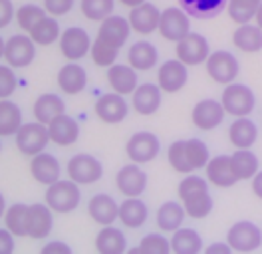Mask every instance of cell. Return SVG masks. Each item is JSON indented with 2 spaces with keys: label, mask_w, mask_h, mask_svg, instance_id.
<instances>
[{
  "label": "cell",
  "mask_w": 262,
  "mask_h": 254,
  "mask_svg": "<svg viewBox=\"0 0 262 254\" xmlns=\"http://www.w3.org/2000/svg\"><path fill=\"white\" fill-rule=\"evenodd\" d=\"M96 250L98 254H125L127 252V238L121 228L103 226L96 237Z\"/></svg>",
  "instance_id": "f1b7e54d"
},
{
  "label": "cell",
  "mask_w": 262,
  "mask_h": 254,
  "mask_svg": "<svg viewBox=\"0 0 262 254\" xmlns=\"http://www.w3.org/2000/svg\"><path fill=\"white\" fill-rule=\"evenodd\" d=\"M181 205L185 208V215L191 219H205L211 215L213 210V197L209 190H199V193H191L185 199H181Z\"/></svg>",
  "instance_id": "e575fe53"
},
{
  "label": "cell",
  "mask_w": 262,
  "mask_h": 254,
  "mask_svg": "<svg viewBox=\"0 0 262 254\" xmlns=\"http://www.w3.org/2000/svg\"><path fill=\"white\" fill-rule=\"evenodd\" d=\"M88 213L92 217V221L101 224V226H112L117 221L119 215V205L115 203L114 197L105 195V193H98L90 199L88 205Z\"/></svg>",
  "instance_id": "44dd1931"
},
{
  "label": "cell",
  "mask_w": 262,
  "mask_h": 254,
  "mask_svg": "<svg viewBox=\"0 0 262 254\" xmlns=\"http://www.w3.org/2000/svg\"><path fill=\"white\" fill-rule=\"evenodd\" d=\"M185 208L177 201H167L159 206L157 215H155V222H157V228L161 232H175L183 226L185 221Z\"/></svg>",
  "instance_id": "f546056e"
},
{
  "label": "cell",
  "mask_w": 262,
  "mask_h": 254,
  "mask_svg": "<svg viewBox=\"0 0 262 254\" xmlns=\"http://www.w3.org/2000/svg\"><path fill=\"white\" fill-rule=\"evenodd\" d=\"M199 190H209V181L199 177V175H187L183 181L179 183V199H185L191 193H199Z\"/></svg>",
  "instance_id": "c3c4849f"
},
{
  "label": "cell",
  "mask_w": 262,
  "mask_h": 254,
  "mask_svg": "<svg viewBox=\"0 0 262 254\" xmlns=\"http://www.w3.org/2000/svg\"><path fill=\"white\" fill-rule=\"evenodd\" d=\"M107 83L114 90V94L125 97L137 90L139 79H137V72L129 64H114L112 68H107Z\"/></svg>",
  "instance_id": "ac0fdd59"
},
{
  "label": "cell",
  "mask_w": 262,
  "mask_h": 254,
  "mask_svg": "<svg viewBox=\"0 0 262 254\" xmlns=\"http://www.w3.org/2000/svg\"><path fill=\"white\" fill-rule=\"evenodd\" d=\"M0 149H2V145H0Z\"/></svg>",
  "instance_id": "6125c7cd"
},
{
  "label": "cell",
  "mask_w": 262,
  "mask_h": 254,
  "mask_svg": "<svg viewBox=\"0 0 262 254\" xmlns=\"http://www.w3.org/2000/svg\"><path fill=\"white\" fill-rule=\"evenodd\" d=\"M221 105L232 117H248L256 108V95L245 83H229L223 90Z\"/></svg>",
  "instance_id": "7a4b0ae2"
},
{
  "label": "cell",
  "mask_w": 262,
  "mask_h": 254,
  "mask_svg": "<svg viewBox=\"0 0 262 254\" xmlns=\"http://www.w3.org/2000/svg\"><path fill=\"white\" fill-rule=\"evenodd\" d=\"M34 58H36V44L30 40L28 34H14L6 40L4 60H6V66H10L12 70L30 66Z\"/></svg>",
  "instance_id": "30bf717a"
},
{
  "label": "cell",
  "mask_w": 262,
  "mask_h": 254,
  "mask_svg": "<svg viewBox=\"0 0 262 254\" xmlns=\"http://www.w3.org/2000/svg\"><path fill=\"white\" fill-rule=\"evenodd\" d=\"M90 54H92V62L96 64V66H99V68H112L115 60H117V56H119V48H115L114 44L105 42L103 38H96L92 42Z\"/></svg>",
  "instance_id": "b9f144b4"
},
{
  "label": "cell",
  "mask_w": 262,
  "mask_h": 254,
  "mask_svg": "<svg viewBox=\"0 0 262 254\" xmlns=\"http://www.w3.org/2000/svg\"><path fill=\"white\" fill-rule=\"evenodd\" d=\"M14 16H16V10L12 0H0V28H6Z\"/></svg>",
  "instance_id": "f907efd6"
},
{
  "label": "cell",
  "mask_w": 262,
  "mask_h": 254,
  "mask_svg": "<svg viewBox=\"0 0 262 254\" xmlns=\"http://www.w3.org/2000/svg\"><path fill=\"white\" fill-rule=\"evenodd\" d=\"M159 151H161V143L157 139V135L151 131L133 133L125 145V153L131 159V163H135V165H143V163L153 161L159 155Z\"/></svg>",
  "instance_id": "52a82bcc"
},
{
  "label": "cell",
  "mask_w": 262,
  "mask_h": 254,
  "mask_svg": "<svg viewBox=\"0 0 262 254\" xmlns=\"http://www.w3.org/2000/svg\"><path fill=\"white\" fill-rule=\"evenodd\" d=\"M94 111L103 123H121L127 113H129V103L125 97L119 94H101L94 103Z\"/></svg>",
  "instance_id": "4fadbf2b"
},
{
  "label": "cell",
  "mask_w": 262,
  "mask_h": 254,
  "mask_svg": "<svg viewBox=\"0 0 262 254\" xmlns=\"http://www.w3.org/2000/svg\"><path fill=\"white\" fill-rule=\"evenodd\" d=\"M175 56L181 64H185L187 68L199 66V64L207 62V58L211 56V46L209 40L203 34L191 32L189 36H185L181 42L175 46Z\"/></svg>",
  "instance_id": "ba28073f"
},
{
  "label": "cell",
  "mask_w": 262,
  "mask_h": 254,
  "mask_svg": "<svg viewBox=\"0 0 262 254\" xmlns=\"http://www.w3.org/2000/svg\"><path fill=\"white\" fill-rule=\"evenodd\" d=\"M22 125L24 121L20 108L10 99H0V137L16 135Z\"/></svg>",
  "instance_id": "d590c367"
},
{
  "label": "cell",
  "mask_w": 262,
  "mask_h": 254,
  "mask_svg": "<svg viewBox=\"0 0 262 254\" xmlns=\"http://www.w3.org/2000/svg\"><path fill=\"white\" fill-rule=\"evenodd\" d=\"M260 4L262 0H229L227 10H229L230 20L243 26V24H250V20H254Z\"/></svg>",
  "instance_id": "ab89813d"
},
{
  "label": "cell",
  "mask_w": 262,
  "mask_h": 254,
  "mask_svg": "<svg viewBox=\"0 0 262 254\" xmlns=\"http://www.w3.org/2000/svg\"><path fill=\"white\" fill-rule=\"evenodd\" d=\"M80 8H82V14L88 20L103 22L105 18H110L114 14L115 0H82Z\"/></svg>",
  "instance_id": "7bdbcfd3"
},
{
  "label": "cell",
  "mask_w": 262,
  "mask_h": 254,
  "mask_svg": "<svg viewBox=\"0 0 262 254\" xmlns=\"http://www.w3.org/2000/svg\"><path fill=\"white\" fill-rule=\"evenodd\" d=\"M54 226V213L46 203L28 205V219H26V235L34 240H42L52 232Z\"/></svg>",
  "instance_id": "2e32d148"
},
{
  "label": "cell",
  "mask_w": 262,
  "mask_h": 254,
  "mask_svg": "<svg viewBox=\"0 0 262 254\" xmlns=\"http://www.w3.org/2000/svg\"><path fill=\"white\" fill-rule=\"evenodd\" d=\"M230 167L236 181H248V179H254V175L258 173L260 163L250 149H238L230 155Z\"/></svg>",
  "instance_id": "1f68e13d"
},
{
  "label": "cell",
  "mask_w": 262,
  "mask_h": 254,
  "mask_svg": "<svg viewBox=\"0 0 262 254\" xmlns=\"http://www.w3.org/2000/svg\"><path fill=\"white\" fill-rule=\"evenodd\" d=\"M115 185L123 197L139 199L143 195V190L147 189V173L135 163L123 165L115 175Z\"/></svg>",
  "instance_id": "7c38bea8"
},
{
  "label": "cell",
  "mask_w": 262,
  "mask_h": 254,
  "mask_svg": "<svg viewBox=\"0 0 262 254\" xmlns=\"http://www.w3.org/2000/svg\"><path fill=\"white\" fill-rule=\"evenodd\" d=\"M30 173H32L34 181L50 187V185L60 181V161H58L56 155L44 151V153L32 157V161H30Z\"/></svg>",
  "instance_id": "ffe728a7"
},
{
  "label": "cell",
  "mask_w": 262,
  "mask_h": 254,
  "mask_svg": "<svg viewBox=\"0 0 262 254\" xmlns=\"http://www.w3.org/2000/svg\"><path fill=\"white\" fill-rule=\"evenodd\" d=\"M179 2L183 10L195 18H213L221 14L229 4V0H179Z\"/></svg>",
  "instance_id": "74e56055"
},
{
  "label": "cell",
  "mask_w": 262,
  "mask_h": 254,
  "mask_svg": "<svg viewBox=\"0 0 262 254\" xmlns=\"http://www.w3.org/2000/svg\"><path fill=\"white\" fill-rule=\"evenodd\" d=\"M139 250L143 254H171V242L161 232H149L141 238Z\"/></svg>",
  "instance_id": "f6af8a7d"
},
{
  "label": "cell",
  "mask_w": 262,
  "mask_h": 254,
  "mask_svg": "<svg viewBox=\"0 0 262 254\" xmlns=\"http://www.w3.org/2000/svg\"><path fill=\"white\" fill-rule=\"evenodd\" d=\"M229 139L236 149H250L258 139V127L248 117H236L229 127Z\"/></svg>",
  "instance_id": "83f0119b"
},
{
  "label": "cell",
  "mask_w": 262,
  "mask_h": 254,
  "mask_svg": "<svg viewBox=\"0 0 262 254\" xmlns=\"http://www.w3.org/2000/svg\"><path fill=\"white\" fill-rule=\"evenodd\" d=\"M207 74L211 76V79H214L216 83L229 86L234 83L236 76L241 74V64L236 60L234 54H230L229 50H216L211 52V56L205 62Z\"/></svg>",
  "instance_id": "8992f818"
},
{
  "label": "cell",
  "mask_w": 262,
  "mask_h": 254,
  "mask_svg": "<svg viewBox=\"0 0 262 254\" xmlns=\"http://www.w3.org/2000/svg\"><path fill=\"white\" fill-rule=\"evenodd\" d=\"M82 201V193L80 187L76 183H72L70 179L68 181H58L54 185H50L44 195V203L48 205V208L52 213H58V215H70L74 213Z\"/></svg>",
  "instance_id": "6da1fadb"
},
{
  "label": "cell",
  "mask_w": 262,
  "mask_h": 254,
  "mask_svg": "<svg viewBox=\"0 0 262 254\" xmlns=\"http://www.w3.org/2000/svg\"><path fill=\"white\" fill-rule=\"evenodd\" d=\"M225 110L221 105V101L216 99H201L199 103H195V108L191 111V119L195 127H199L201 131H213L223 123L225 119Z\"/></svg>",
  "instance_id": "9a60e30c"
},
{
  "label": "cell",
  "mask_w": 262,
  "mask_h": 254,
  "mask_svg": "<svg viewBox=\"0 0 262 254\" xmlns=\"http://www.w3.org/2000/svg\"><path fill=\"white\" fill-rule=\"evenodd\" d=\"M48 133L52 143H56L60 147H70L80 137V125L72 115L62 113L56 119H52V123L48 125Z\"/></svg>",
  "instance_id": "d6986e66"
},
{
  "label": "cell",
  "mask_w": 262,
  "mask_h": 254,
  "mask_svg": "<svg viewBox=\"0 0 262 254\" xmlns=\"http://www.w3.org/2000/svg\"><path fill=\"white\" fill-rule=\"evenodd\" d=\"M167 159H169V165H171L177 173H185V175L193 173L191 167H189V161H187V151H185V141H183V139L169 145Z\"/></svg>",
  "instance_id": "bcb514c9"
},
{
  "label": "cell",
  "mask_w": 262,
  "mask_h": 254,
  "mask_svg": "<svg viewBox=\"0 0 262 254\" xmlns=\"http://www.w3.org/2000/svg\"><path fill=\"white\" fill-rule=\"evenodd\" d=\"M205 254H232V248L227 242H213L205 248Z\"/></svg>",
  "instance_id": "db71d44e"
},
{
  "label": "cell",
  "mask_w": 262,
  "mask_h": 254,
  "mask_svg": "<svg viewBox=\"0 0 262 254\" xmlns=\"http://www.w3.org/2000/svg\"><path fill=\"white\" fill-rule=\"evenodd\" d=\"M40 254H74V250L62 240H52V242L42 246Z\"/></svg>",
  "instance_id": "816d5d0a"
},
{
  "label": "cell",
  "mask_w": 262,
  "mask_h": 254,
  "mask_svg": "<svg viewBox=\"0 0 262 254\" xmlns=\"http://www.w3.org/2000/svg\"><path fill=\"white\" fill-rule=\"evenodd\" d=\"M131 34V26L129 20L123 18V16H115L112 14L110 18H105L101 24H99L98 30V38H103L105 42L114 44L115 48H123V44L129 40Z\"/></svg>",
  "instance_id": "603a6c76"
},
{
  "label": "cell",
  "mask_w": 262,
  "mask_h": 254,
  "mask_svg": "<svg viewBox=\"0 0 262 254\" xmlns=\"http://www.w3.org/2000/svg\"><path fill=\"white\" fill-rule=\"evenodd\" d=\"M18 78L10 66L0 64V99H10V95L16 92Z\"/></svg>",
  "instance_id": "7dc6e473"
},
{
  "label": "cell",
  "mask_w": 262,
  "mask_h": 254,
  "mask_svg": "<svg viewBox=\"0 0 262 254\" xmlns=\"http://www.w3.org/2000/svg\"><path fill=\"white\" fill-rule=\"evenodd\" d=\"M16 139V147L22 155L28 157H36L40 153L46 151V145L50 143V133L48 127L38 123V121H30L18 129V133L14 135Z\"/></svg>",
  "instance_id": "5b68a950"
},
{
  "label": "cell",
  "mask_w": 262,
  "mask_h": 254,
  "mask_svg": "<svg viewBox=\"0 0 262 254\" xmlns=\"http://www.w3.org/2000/svg\"><path fill=\"white\" fill-rule=\"evenodd\" d=\"M32 113H34V119L38 123L48 127L52 123V119H56L58 115L66 113V103L58 94H42L34 101Z\"/></svg>",
  "instance_id": "4316f807"
},
{
  "label": "cell",
  "mask_w": 262,
  "mask_h": 254,
  "mask_svg": "<svg viewBox=\"0 0 262 254\" xmlns=\"http://www.w3.org/2000/svg\"><path fill=\"white\" fill-rule=\"evenodd\" d=\"M232 44L241 52L254 54L262 50V30L256 24H243L232 34Z\"/></svg>",
  "instance_id": "836d02e7"
},
{
  "label": "cell",
  "mask_w": 262,
  "mask_h": 254,
  "mask_svg": "<svg viewBox=\"0 0 262 254\" xmlns=\"http://www.w3.org/2000/svg\"><path fill=\"white\" fill-rule=\"evenodd\" d=\"M171 250L175 254H201L203 250V238L195 228H183L171 235Z\"/></svg>",
  "instance_id": "d6a6232c"
},
{
  "label": "cell",
  "mask_w": 262,
  "mask_h": 254,
  "mask_svg": "<svg viewBox=\"0 0 262 254\" xmlns=\"http://www.w3.org/2000/svg\"><path fill=\"white\" fill-rule=\"evenodd\" d=\"M185 151H187V161H189L191 171L205 169L207 163L211 161V153H209L207 143L196 139V137H191V139L185 141Z\"/></svg>",
  "instance_id": "60d3db41"
},
{
  "label": "cell",
  "mask_w": 262,
  "mask_h": 254,
  "mask_svg": "<svg viewBox=\"0 0 262 254\" xmlns=\"http://www.w3.org/2000/svg\"><path fill=\"white\" fill-rule=\"evenodd\" d=\"M227 244L232 252H254L262 246V230L250 221L234 222L227 232Z\"/></svg>",
  "instance_id": "3957f363"
},
{
  "label": "cell",
  "mask_w": 262,
  "mask_h": 254,
  "mask_svg": "<svg viewBox=\"0 0 262 254\" xmlns=\"http://www.w3.org/2000/svg\"><path fill=\"white\" fill-rule=\"evenodd\" d=\"M252 193L258 199H262V171H258V173L254 175V179H252Z\"/></svg>",
  "instance_id": "11a10c76"
},
{
  "label": "cell",
  "mask_w": 262,
  "mask_h": 254,
  "mask_svg": "<svg viewBox=\"0 0 262 254\" xmlns=\"http://www.w3.org/2000/svg\"><path fill=\"white\" fill-rule=\"evenodd\" d=\"M205 173H207V181L219 189H229V187L238 183L234 173H232V167H230V155L213 157L207 163Z\"/></svg>",
  "instance_id": "d4e9b609"
},
{
  "label": "cell",
  "mask_w": 262,
  "mask_h": 254,
  "mask_svg": "<svg viewBox=\"0 0 262 254\" xmlns=\"http://www.w3.org/2000/svg\"><path fill=\"white\" fill-rule=\"evenodd\" d=\"M187 79H189L187 66L181 64L177 58L163 62L157 70V86L161 92H167V94L181 92L187 86Z\"/></svg>",
  "instance_id": "5bb4252c"
},
{
  "label": "cell",
  "mask_w": 262,
  "mask_h": 254,
  "mask_svg": "<svg viewBox=\"0 0 262 254\" xmlns=\"http://www.w3.org/2000/svg\"><path fill=\"white\" fill-rule=\"evenodd\" d=\"M159 18H161V10L151 4V2H143L135 8H131L129 16V26L133 32L141 34V36H149L159 28Z\"/></svg>",
  "instance_id": "e0dca14e"
},
{
  "label": "cell",
  "mask_w": 262,
  "mask_h": 254,
  "mask_svg": "<svg viewBox=\"0 0 262 254\" xmlns=\"http://www.w3.org/2000/svg\"><path fill=\"white\" fill-rule=\"evenodd\" d=\"M26 219H28V205L24 203H14L6 208L4 213V228L12 232L14 237H28L26 235Z\"/></svg>",
  "instance_id": "f35d334b"
},
{
  "label": "cell",
  "mask_w": 262,
  "mask_h": 254,
  "mask_svg": "<svg viewBox=\"0 0 262 254\" xmlns=\"http://www.w3.org/2000/svg\"><path fill=\"white\" fill-rule=\"evenodd\" d=\"M127 62L135 72H149L159 62V52L147 40H139L129 48Z\"/></svg>",
  "instance_id": "484cf974"
},
{
  "label": "cell",
  "mask_w": 262,
  "mask_h": 254,
  "mask_svg": "<svg viewBox=\"0 0 262 254\" xmlns=\"http://www.w3.org/2000/svg\"><path fill=\"white\" fill-rule=\"evenodd\" d=\"M28 36H30V40H32L34 44H38V46H52L54 42L60 40L62 32H60L58 20L52 18V16H46V18H42L34 26L32 30L28 32Z\"/></svg>",
  "instance_id": "8d00e7d4"
},
{
  "label": "cell",
  "mask_w": 262,
  "mask_h": 254,
  "mask_svg": "<svg viewBox=\"0 0 262 254\" xmlns=\"http://www.w3.org/2000/svg\"><path fill=\"white\" fill-rule=\"evenodd\" d=\"M6 208H8V206H6V201H4V195L0 193V219L4 217V213H6Z\"/></svg>",
  "instance_id": "6f0895ef"
},
{
  "label": "cell",
  "mask_w": 262,
  "mask_h": 254,
  "mask_svg": "<svg viewBox=\"0 0 262 254\" xmlns=\"http://www.w3.org/2000/svg\"><path fill=\"white\" fill-rule=\"evenodd\" d=\"M4 46H6V40L0 36V60L4 58Z\"/></svg>",
  "instance_id": "91938a15"
},
{
  "label": "cell",
  "mask_w": 262,
  "mask_h": 254,
  "mask_svg": "<svg viewBox=\"0 0 262 254\" xmlns=\"http://www.w3.org/2000/svg\"><path fill=\"white\" fill-rule=\"evenodd\" d=\"M88 86V74L78 62H68L58 72V88L68 95L82 94Z\"/></svg>",
  "instance_id": "cb8c5ba5"
},
{
  "label": "cell",
  "mask_w": 262,
  "mask_h": 254,
  "mask_svg": "<svg viewBox=\"0 0 262 254\" xmlns=\"http://www.w3.org/2000/svg\"><path fill=\"white\" fill-rule=\"evenodd\" d=\"M149 217L147 205L141 199H125L119 205V215L117 219L121 221V224L125 228H139L143 226Z\"/></svg>",
  "instance_id": "4dcf8cb0"
},
{
  "label": "cell",
  "mask_w": 262,
  "mask_h": 254,
  "mask_svg": "<svg viewBox=\"0 0 262 254\" xmlns=\"http://www.w3.org/2000/svg\"><path fill=\"white\" fill-rule=\"evenodd\" d=\"M74 2H76V0H44V10H46V14L52 16V18L66 16L74 8Z\"/></svg>",
  "instance_id": "681fc988"
},
{
  "label": "cell",
  "mask_w": 262,
  "mask_h": 254,
  "mask_svg": "<svg viewBox=\"0 0 262 254\" xmlns=\"http://www.w3.org/2000/svg\"><path fill=\"white\" fill-rule=\"evenodd\" d=\"M68 177L72 183L80 185H94L103 177V165L90 153H78L68 161Z\"/></svg>",
  "instance_id": "277c9868"
},
{
  "label": "cell",
  "mask_w": 262,
  "mask_h": 254,
  "mask_svg": "<svg viewBox=\"0 0 262 254\" xmlns=\"http://www.w3.org/2000/svg\"><path fill=\"white\" fill-rule=\"evenodd\" d=\"M125 254H143V252L139 250V246H133V248H127V252Z\"/></svg>",
  "instance_id": "94428289"
},
{
  "label": "cell",
  "mask_w": 262,
  "mask_h": 254,
  "mask_svg": "<svg viewBox=\"0 0 262 254\" xmlns=\"http://www.w3.org/2000/svg\"><path fill=\"white\" fill-rule=\"evenodd\" d=\"M157 32L169 42H181L185 36L191 34V20L189 14L183 8H165L161 10V18H159V28Z\"/></svg>",
  "instance_id": "9c48e42d"
},
{
  "label": "cell",
  "mask_w": 262,
  "mask_h": 254,
  "mask_svg": "<svg viewBox=\"0 0 262 254\" xmlns=\"http://www.w3.org/2000/svg\"><path fill=\"white\" fill-rule=\"evenodd\" d=\"M14 235L6 228H0V254H14Z\"/></svg>",
  "instance_id": "f5cc1de1"
},
{
  "label": "cell",
  "mask_w": 262,
  "mask_h": 254,
  "mask_svg": "<svg viewBox=\"0 0 262 254\" xmlns=\"http://www.w3.org/2000/svg\"><path fill=\"white\" fill-rule=\"evenodd\" d=\"M117 2H121V4L127 6V8H135V6H139V4H143V2H147V0H117Z\"/></svg>",
  "instance_id": "9f6ffc18"
},
{
  "label": "cell",
  "mask_w": 262,
  "mask_h": 254,
  "mask_svg": "<svg viewBox=\"0 0 262 254\" xmlns=\"http://www.w3.org/2000/svg\"><path fill=\"white\" fill-rule=\"evenodd\" d=\"M254 20H256V26L262 30V4L258 6V10H256V16H254Z\"/></svg>",
  "instance_id": "680465c9"
},
{
  "label": "cell",
  "mask_w": 262,
  "mask_h": 254,
  "mask_svg": "<svg viewBox=\"0 0 262 254\" xmlns=\"http://www.w3.org/2000/svg\"><path fill=\"white\" fill-rule=\"evenodd\" d=\"M46 10L42 8V6H38V4H24V6H20L16 10V16H14V20H16V24L22 28V30L28 32L32 30L34 26L42 20V18H46Z\"/></svg>",
  "instance_id": "ee69618b"
},
{
  "label": "cell",
  "mask_w": 262,
  "mask_h": 254,
  "mask_svg": "<svg viewBox=\"0 0 262 254\" xmlns=\"http://www.w3.org/2000/svg\"><path fill=\"white\" fill-rule=\"evenodd\" d=\"M131 108L139 115H153L161 108V90L157 83H141L131 94Z\"/></svg>",
  "instance_id": "7402d4cb"
},
{
  "label": "cell",
  "mask_w": 262,
  "mask_h": 254,
  "mask_svg": "<svg viewBox=\"0 0 262 254\" xmlns=\"http://www.w3.org/2000/svg\"><path fill=\"white\" fill-rule=\"evenodd\" d=\"M92 50V38L90 34L80 26H70L60 36V52L66 60L78 62L85 58Z\"/></svg>",
  "instance_id": "8fae6325"
}]
</instances>
